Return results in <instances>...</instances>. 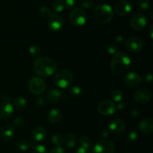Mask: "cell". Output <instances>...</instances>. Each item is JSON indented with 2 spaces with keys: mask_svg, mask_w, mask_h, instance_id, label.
<instances>
[{
  "mask_svg": "<svg viewBox=\"0 0 153 153\" xmlns=\"http://www.w3.org/2000/svg\"><path fill=\"white\" fill-rule=\"evenodd\" d=\"M127 49L132 53H137L140 52L143 48V40L138 37L132 36L127 39L126 42Z\"/></svg>",
  "mask_w": 153,
  "mask_h": 153,
  "instance_id": "cell-11",
  "label": "cell"
},
{
  "mask_svg": "<svg viewBox=\"0 0 153 153\" xmlns=\"http://www.w3.org/2000/svg\"><path fill=\"white\" fill-rule=\"evenodd\" d=\"M64 7H67L68 9L73 8L76 4V0H63Z\"/></svg>",
  "mask_w": 153,
  "mask_h": 153,
  "instance_id": "cell-38",
  "label": "cell"
},
{
  "mask_svg": "<svg viewBox=\"0 0 153 153\" xmlns=\"http://www.w3.org/2000/svg\"><path fill=\"white\" fill-rule=\"evenodd\" d=\"M40 15L43 18H49L52 14H54L53 12L49 8V7H46V6H43L40 8Z\"/></svg>",
  "mask_w": 153,
  "mask_h": 153,
  "instance_id": "cell-33",
  "label": "cell"
},
{
  "mask_svg": "<svg viewBox=\"0 0 153 153\" xmlns=\"http://www.w3.org/2000/svg\"><path fill=\"white\" fill-rule=\"evenodd\" d=\"M49 153H65V151L61 146H56L52 148Z\"/></svg>",
  "mask_w": 153,
  "mask_h": 153,
  "instance_id": "cell-40",
  "label": "cell"
},
{
  "mask_svg": "<svg viewBox=\"0 0 153 153\" xmlns=\"http://www.w3.org/2000/svg\"><path fill=\"white\" fill-rule=\"evenodd\" d=\"M69 94L73 98H79L82 95V89L81 87L78 85H74V86H70L68 88Z\"/></svg>",
  "mask_w": 153,
  "mask_h": 153,
  "instance_id": "cell-24",
  "label": "cell"
},
{
  "mask_svg": "<svg viewBox=\"0 0 153 153\" xmlns=\"http://www.w3.org/2000/svg\"><path fill=\"white\" fill-rule=\"evenodd\" d=\"M13 125L16 127H17V128H22L25 125V120H24L23 117H17L13 120Z\"/></svg>",
  "mask_w": 153,
  "mask_h": 153,
  "instance_id": "cell-36",
  "label": "cell"
},
{
  "mask_svg": "<svg viewBox=\"0 0 153 153\" xmlns=\"http://www.w3.org/2000/svg\"><path fill=\"white\" fill-rule=\"evenodd\" d=\"M124 40V38L121 35H117L116 37H115V41L117 43H122Z\"/></svg>",
  "mask_w": 153,
  "mask_h": 153,
  "instance_id": "cell-45",
  "label": "cell"
},
{
  "mask_svg": "<svg viewBox=\"0 0 153 153\" xmlns=\"http://www.w3.org/2000/svg\"><path fill=\"white\" fill-rule=\"evenodd\" d=\"M138 129L143 134H152L153 131L152 118L146 117L140 120L138 123Z\"/></svg>",
  "mask_w": 153,
  "mask_h": 153,
  "instance_id": "cell-17",
  "label": "cell"
},
{
  "mask_svg": "<svg viewBox=\"0 0 153 153\" xmlns=\"http://www.w3.org/2000/svg\"><path fill=\"white\" fill-rule=\"evenodd\" d=\"M111 97L112 100L115 102H121L123 100V94L121 91L118 89L114 90L111 94Z\"/></svg>",
  "mask_w": 153,
  "mask_h": 153,
  "instance_id": "cell-27",
  "label": "cell"
},
{
  "mask_svg": "<svg viewBox=\"0 0 153 153\" xmlns=\"http://www.w3.org/2000/svg\"><path fill=\"white\" fill-rule=\"evenodd\" d=\"M149 153H152V152H149Z\"/></svg>",
  "mask_w": 153,
  "mask_h": 153,
  "instance_id": "cell-49",
  "label": "cell"
},
{
  "mask_svg": "<svg viewBox=\"0 0 153 153\" xmlns=\"http://www.w3.org/2000/svg\"><path fill=\"white\" fill-rule=\"evenodd\" d=\"M45 104H46V100L43 97H39L36 100V105L38 107H43Z\"/></svg>",
  "mask_w": 153,
  "mask_h": 153,
  "instance_id": "cell-41",
  "label": "cell"
},
{
  "mask_svg": "<svg viewBox=\"0 0 153 153\" xmlns=\"http://www.w3.org/2000/svg\"><path fill=\"white\" fill-rule=\"evenodd\" d=\"M88 19L85 10L82 7H76L69 14V20L71 25L76 27H81L85 25Z\"/></svg>",
  "mask_w": 153,
  "mask_h": 153,
  "instance_id": "cell-5",
  "label": "cell"
},
{
  "mask_svg": "<svg viewBox=\"0 0 153 153\" xmlns=\"http://www.w3.org/2000/svg\"><path fill=\"white\" fill-rule=\"evenodd\" d=\"M138 133L134 130H131L128 133L127 136V141L130 143H134L138 140Z\"/></svg>",
  "mask_w": 153,
  "mask_h": 153,
  "instance_id": "cell-32",
  "label": "cell"
},
{
  "mask_svg": "<svg viewBox=\"0 0 153 153\" xmlns=\"http://www.w3.org/2000/svg\"><path fill=\"white\" fill-rule=\"evenodd\" d=\"M64 19L60 15L54 13L49 18L48 27L52 32H58V31H61L62 28H64Z\"/></svg>",
  "mask_w": 153,
  "mask_h": 153,
  "instance_id": "cell-13",
  "label": "cell"
},
{
  "mask_svg": "<svg viewBox=\"0 0 153 153\" xmlns=\"http://www.w3.org/2000/svg\"><path fill=\"white\" fill-rule=\"evenodd\" d=\"M100 134H101V137H102V138L105 139L108 137L109 133L107 130H102V131H101V133H100Z\"/></svg>",
  "mask_w": 153,
  "mask_h": 153,
  "instance_id": "cell-44",
  "label": "cell"
},
{
  "mask_svg": "<svg viewBox=\"0 0 153 153\" xmlns=\"http://www.w3.org/2000/svg\"><path fill=\"white\" fill-rule=\"evenodd\" d=\"M28 52L33 58H37L40 57V54H41V49H40V46L37 45H31L28 49Z\"/></svg>",
  "mask_w": 153,
  "mask_h": 153,
  "instance_id": "cell-30",
  "label": "cell"
},
{
  "mask_svg": "<svg viewBox=\"0 0 153 153\" xmlns=\"http://www.w3.org/2000/svg\"><path fill=\"white\" fill-rule=\"evenodd\" d=\"M54 81L58 88L66 89L71 85L73 81V74L68 69H61L55 73Z\"/></svg>",
  "mask_w": 153,
  "mask_h": 153,
  "instance_id": "cell-4",
  "label": "cell"
},
{
  "mask_svg": "<svg viewBox=\"0 0 153 153\" xmlns=\"http://www.w3.org/2000/svg\"><path fill=\"white\" fill-rule=\"evenodd\" d=\"M152 30H153V25H151L150 27H149V35H150L151 38H153V33H152Z\"/></svg>",
  "mask_w": 153,
  "mask_h": 153,
  "instance_id": "cell-47",
  "label": "cell"
},
{
  "mask_svg": "<svg viewBox=\"0 0 153 153\" xmlns=\"http://www.w3.org/2000/svg\"><path fill=\"white\" fill-rule=\"evenodd\" d=\"M51 5H52V9L57 13H61L64 9V5L62 0H53Z\"/></svg>",
  "mask_w": 153,
  "mask_h": 153,
  "instance_id": "cell-29",
  "label": "cell"
},
{
  "mask_svg": "<svg viewBox=\"0 0 153 153\" xmlns=\"http://www.w3.org/2000/svg\"><path fill=\"white\" fill-rule=\"evenodd\" d=\"M126 153H131V152H126Z\"/></svg>",
  "mask_w": 153,
  "mask_h": 153,
  "instance_id": "cell-48",
  "label": "cell"
},
{
  "mask_svg": "<svg viewBox=\"0 0 153 153\" xmlns=\"http://www.w3.org/2000/svg\"><path fill=\"white\" fill-rule=\"evenodd\" d=\"M109 131H111L113 134H120L123 133L126 129V124L122 120L114 119L108 124Z\"/></svg>",
  "mask_w": 153,
  "mask_h": 153,
  "instance_id": "cell-16",
  "label": "cell"
},
{
  "mask_svg": "<svg viewBox=\"0 0 153 153\" xmlns=\"http://www.w3.org/2000/svg\"><path fill=\"white\" fill-rule=\"evenodd\" d=\"M116 106H117V109L121 111V110H123V109H124V108H125V104L123 102H119L117 104V105H116Z\"/></svg>",
  "mask_w": 153,
  "mask_h": 153,
  "instance_id": "cell-46",
  "label": "cell"
},
{
  "mask_svg": "<svg viewBox=\"0 0 153 153\" xmlns=\"http://www.w3.org/2000/svg\"><path fill=\"white\" fill-rule=\"evenodd\" d=\"M46 97L47 101H49V102L56 103L61 100V97H62V94L58 89L53 88V89L48 91Z\"/></svg>",
  "mask_w": 153,
  "mask_h": 153,
  "instance_id": "cell-20",
  "label": "cell"
},
{
  "mask_svg": "<svg viewBox=\"0 0 153 153\" xmlns=\"http://www.w3.org/2000/svg\"><path fill=\"white\" fill-rule=\"evenodd\" d=\"M131 65V58L124 52L118 51L111 62V71L113 74L120 76L125 73Z\"/></svg>",
  "mask_w": 153,
  "mask_h": 153,
  "instance_id": "cell-2",
  "label": "cell"
},
{
  "mask_svg": "<svg viewBox=\"0 0 153 153\" xmlns=\"http://www.w3.org/2000/svg\"><path fill=\"white\" fill-rule=\"evenodd\" d=\"M147 24V18L142 13H135L130 19V25L134 30L137 31H142Z\"/></svg>",
  "mask_w": 153,
  "mask_h": 153,
  "instance_id": "cell-10",
  "label": "cell"
},
{
  "mask_svg": "<svg viewBox=\"0 0 153 153\" xmlns=\"http://www.w3.org/2000/svg\"><path fill=\"white\" fill-rule=\"evenodd\" d=\"M46 88L45 81L38 76H33L28 82L29 91L34 95H41L46 91Z\"/></svg>",
  "mask_w": 153,
  "mask_h": 153,
  "instance_id": "cell-6",
  "label": "cell"
},
{
  "mask_svg": "<svg viewBox=\"0 0 153 153\" xmlns=\"http://www.w3.org/2000/svg\"><path fill=\"white\" fill-rule=\"evenodd\" d=\"M134 101L139 104H146L149 102L152 98V92L146 88L137 89L133 95Z\"/></svg>",
  "mask_w": 153,
  "mask_h": 153,
  "instance_id": "cell-12",
  "label": "cell"
},
{
  "mask_svg": "<svg viewBox=\"0 0 153 153\" xmlns=\"http://www.w3.org/2000/svg\"><path fill=\"white\" fill-rule=\"evenodd\" d=\"M113 8L108 4H101L96 6L93 12V19L96 22L102 25H105L113 19L114 18Z\"/></svg>",
  "mask_w": 153,
  "mask_h": 153,
  "instance_id": "cell-3",
  "label": "cell"
},
{
  "mask_svg": "<svg viewBox=\"0 0 153 153\" xmlns=\"http://www.w3.org/2000/svg\"><path fill=\"white\" fill-rule=\"evenodd\" d=\"M97 111L102 116L109 117L116 112L117 106L113 101L108 100H102L97 105Z\"/></svg>",
  "mask_w": 153,
  "mask_h": 153,
  "instance_id": "cell-8",
  "label": "cell"
},
{
  "mask_svg": "<svg viewBox=\"0 0 153 153\" xmlns=\"http://www.w3.org/2000/svg\"><path fill=\"white\" fill-rule=\"evenodd\" d=\"M76 153H91V150L85 149V148L82 147V146H79V147L77 149Z\"/></svg>",
  "mask_w": 153,
  "mask_h": 153,
  "instance_id": "cell-42",
  "label": "cell"
},
{
  "mask_svg": "<svg viewBox=\"0 0 153 153\" xmlns=\"http://www.w3.org/2000/svg\"><path fill=\"white\" fill-rule=\"evenodd\" d=\"M132 9V4L127 0H120L114 4V13L118 16H124L130 13Z\"/></svg>",
  "mask_w": 153,
  "mask_h": 153,
  "instance_id": "cell-9",
  "label": "cell"
},
{
  "mask_svg": "<svg viewBox=\"0 0 153 153\" xmlns=\"http://www.w3.org/2000/svg\"><path fill=\"white\" fill-rule=\"evenodd\" d=\"M14 134V128L13 126L10 125V124H6V125L3 126L0 130V137H1V140H4V141H8V140H11Z\"/></svg>",
  "mask_w": 153,
  "mask_h": 153,
  "instance_id": "cell-18",
  "label": "cell"
},
{
  "mask_svg": "<svg viewBox=\"0 0 153 153\" xmlns=\"http://www.w3.org/2000/svg\"><path fill=\"white\" fill-rule=\"evenodd\" d=\"M137 5L142 10H148L149 7V0H138L137 1Z\"/></svg>",
  "mask_w": 153,
  "mask_h": 153,
  "instance_id": "cell-35",
  "label": "cell"
},
{
  "mask_svg": "<svg viewBox=\"0 0 153 153\" xmlns=\"http://www.w3.org/2000/svg\"><path fill=\"white\" fill-rule=\"evenodd\" d=\"M13 113V106L8 100H5L0 105V120H7Z\"/></svg>",
  "mask_w": 153,
  "mask_h": 153,
  "instance_id": "cell-15",
  "label": "cell"
},
{
  "mask_svg": "<svg viewBox=\"0 0 153 153\" xmlns=\"http://www.w3.org/2000/svg\"><path fill=\"white\" fill-rule=\"evenodd\" d=\"M62 119V113L58 109L54 108L49 111L47 115V120L50 123L56 124Z\"/></svg>",
  "mask_w": 153,
  "mask_h": 153,
  "instance_id": "cell-21",
  "label": "cell"
},
{
  "mask_svg": "<svg viewBox=\"0 0 153 153\" xmlns=\"http://www.w3.org/2000/svg\"><path fill=\"white\" fill-rule=\"evenodd\" d=\"M33 71L38 77H49L57 69L56 62L49 57H39L33 62Z\"/></svg>",
  "mask_w": 153,
  "mask_h": 153,
  "instance_id": "cell-1",
  "label": "cell"
},
{
  "mask_svg": "<svg viewBox=\"0 0 153 153\" xmlns=\"http://www.w3.org/2000/svg\"><path fill=\"white\" fill-rule=\"evenodd\" d=\"M64 138L61 134H55L51 137V143L55 146H61L64 145Z\"/></svg>",
  "mask_w": 153,
  "mask_h": 153,
  "instance_id": "cell-28",
  "label": "cell"
},
{
  "mask_svg": "<svg viewBox=\"0 0 153 153\" xmlns=\"http://www.w3.org/2000/svg\"><path fill=\"white\" fill-rule=\"evenodd\" d=\"M107 52L109 55H114L118 52V47L114 44H109L107 47Z\"/></svg>",
  "mask_w": 153,
  "mask_h": 153,
  "instance_id": "cell-37",
  "label": "cell"
},
{
  "mask_svg": "<svg viewBox=\"0 0 153 153\" xmlns=\"http://www.w3.org/2000/svg\"><path fill=\"white\" fill-rule=\"evenodd\" d=\"M27 100L26 99L22 97H16L13 100V105L16 107V108L19 109V110H23V109L26 108L27 107Z\"/></svg>",
  "mask_w": 153,
  "mask_h": 153,
  "instance_id": "cell-25",
  "label": "cell"
},
{
  "mask_svg": "<svg viewBox=\"0 0 153 153\" xmlns=\"http://www.w3.org/2000/svg\"><path fill=\"white\" fill-rule=\"evenodd\" d=\"M144 80H145V82H149V83L152 82V75L151 74V73H147V74H146L144 76Z\"/></svg>",
  "mask_w": 153,
  "mask_h": 153,
  "instance_id": "cell-43",
  "label": "cell"
},
{
  "mask_svg": "<svg viewBox=\"0 0 153 153\" xmlns=\"http://www.w3.org/2000/svg\"><path fill=\"white\" fill-rule=\"evenodd\" d=\"M46 136V131L43 127L37 126L33 129L31 132V138L34 143H40L42 142Z\"/></svg>",
  "mask_w": 153,
  "mask_h": 153,
  "instance_id": "cell-19",
  "label": "cell"
},
{
  "mask_svg": "<svg viewBox=\"0 0 153 153\" xmlns=\"http://www.w3.org/2000/svg\"><path fill=\"white\" fill-rule=\"evenodd\" d=\"M31 149V153H49L47 149L43 145L35 144V143H33Z\"/></svg>",
  "mask_w": 153,
  "mask_h": 153,
  "instance_id": "cell-31",
  "label": "cell"
},
{
  "mask_svg": "<svg viewBox=\"0 0 153 153\" xmlns=\"http://www.w3.org/2000/svg\"><path fill=\"white\" fill-rule=\"evenodd\" d=\"M82 7L88 10H91L96 7V2L94 0H84L82 3Z\"/></svg>",
  "mask_w": 153,
  "mask_h": 153,
  "instance_id": "cell-34",
  "label": "cell"
},
{
  "mask_svg": "<svg viewBox=\"0 0 153 153\" xmlns=\"http://www.w3.org/2000/svg\"><path fill=\"white\" fill-rule=\"evenodd\" d=\"M142 79L140 75L134 72L127 73L123 78V83L128 88H134L138 87L141 83Z\"/></svg>",
  "mask_w": 153,
  "mask_h": 153,
  "instance_id": "cell-14",
  "label": "cell"
},
{
  "mask_svg": "<svg viewBox=\"0 0 153 153\" xmlns=\"http://www.w3.org/2000/svg\"><path fill=\"white\" fill-rule=\"evenodd\" d=\"M77 143V138L76 134L73 133L67 134L64 138V145L68 149H73L76 146Z\"/></svg>",
  "mask_w": 153,
  "mask_h": 153,
  "instance_id": "cell-22",
  "label": "cell"
},
{
  "mask_svg": "<svg viewBox=\"0 0 153 153\" xmlns=\"http://www.w3.org/2000/svg\"><path fill=\"white\" fill-rule=\"evenodd\" d=\"M79 144H80L79 146H82V147L89 149V150H91L92 148V141L88 136H82L79 140Z\"/></svg>",
  "mask_w": 153,
  "mask_h": 153,
  "instance_id": "cell-26",
  "label": "cell"
},
{
  "mask_svg": "<svg viewBox=\"0 0 153 153\" xmlns=\"http://www.w3.org/2000/svg\"><path fill=\"white\" fill-rule=\"evenodd\" d=\"M34 142H28L26 140H21L16 143V148L21 152H25L28 149H31Z\"/></svg>",
  "mask_w": 153,
  "mask_h": 153,
  "instance_id": "cell-23",
  "label": "cell"
},
{
  "mask_svg": "<svg viewBox=\"0 0 153 153\" xmlns=\"http://www.w3.org/2000/svg\"><path fill=\"white\" fill-rule=\"evenodd\" d=\"M130 114L131 116H132L133 117H136L138 116L139 114V109L137 108L135 106H132V107L130 108Z\"/></svg>",
  "mask_w": 153,
  "mask_h": 153,
  "instance_id": "cell-39",
  "label": "cell"
},
{
  "mask_svg": "<svg viewBox=\"0 0 153 153\" xmlns=\"http://www.w3.org/2000/svg\"><path fill=\"white\" fill-rule=\"evenodd\" d=\"M115 146L113 142L108 139L97 141L93 148L92 153H114Z\"/></svg>",
  "mask_w": 153,
  "mask_h": 153,
  "instance_id": "cell-7",
  "label": "cell"
}]
</instances>
